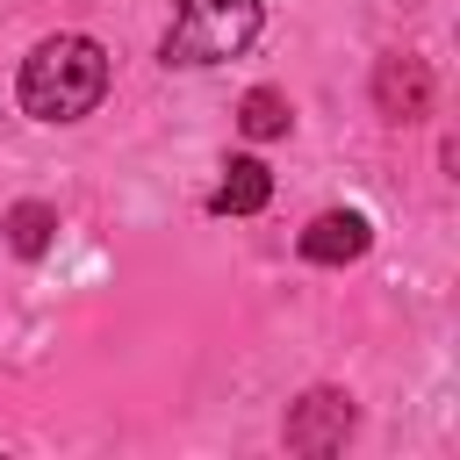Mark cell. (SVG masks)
Wrapping results in <instances>:
<instances>
[{
    "label": "cell",
    "mask_w": 460,
    "mask_h": 460,
    "mask_svg": "<svg viewBox=\"0 0 460 460\" xmlns=\"http://www.w3.org/2000/svg\"><path fill=\"white\" fill-rule=\"evenodd\" d=\"M14 93H22V115H36V122H79L108 93V50L93 36H43L22 58Z\"/></svg>",
    "instance_id": "cell-1"
},
{
    "label": "cell",
    "mask_w": 460,
    "mask_h": 460,
    "mask_svg": "<svg viewBox=\"0 0 460 460\" xmlns=\"http://www.w3.org/2000/svg\"><path fill=\"white\" fill-rule=\"evenodd\" d=\"M259 22H266L259 0H180V14L165 22L158 58H165V65H187V72H194V65H223V58L252 50Z\"/></svg>",
    "instance_id": "cell-2"
},
{
    "label": "cell",
    "mask_w": 460,
    "mask_h": 460,
    "mask_svg": "<svg viewBox=\"0 0 460 460\" xmlns=\"http://www.w3.org/2000/svg\"><path fill=\"white\" fill-rule=\"evenodd\" d=\"M352 424H359V410H352V395L345 388H309L295 410H288V453H338L345 438H352Z\"/></svg>",
    "instance_id": "cell-3"
},
{
    "label": "cell",
    "mask_w": 460,
    "mask_h": 460,
    "mask_svg": "<svg viewBox=\"0 0 460 460\" xmlns=\"http://www.w3.org/2000/svg\"><path fill=\"white\" fill-rule=\"evenodd\" d=\"M374 108L388 122H424L431 115V65L410 58V50H388L374 65Z\"/></svg>",
    "instance_id": "cell-4"
},
{
    "label": "cell",
    "mask_w": 460,
    "mask_h": 460,
    "mask_svg": "<svg viewBox=\"0 0 460 460\" xmlns=\"http://www.w3.org/2000/svg\"><path fill=\"white\" fill-rule=\"evenodd\" d=\"M367 244H374V223L359 208H323L302 230V259L309 266H352V259H367Z\"/></svg>",
    "instance_id": "cell-5"
},
{
    "label": "cell",
    "mask_w": 460,
    "mask_h": 460,
    "mask_svg": "<svg viewBox=\"0 0 460 460\" xmlns=\"http://www.w3.org/2000/svg\"><path fill=\"white\" fill-rule=\"evenodd\" d=\"M266 194H273V172H266L259 158H230L223 180H216V194H208V208H216V216H259Z\"/></svg>",
    "instance_id": "cell-6"
},
{
    "label": "cell",
    "mask_w": 460,
    "mask_h": 460,
    "mask_svg": "<svg viewBox=\"0 0 460 460\" xmlns=\"http://www.w3.org/2000/svg\"><path fill=\"white\" fill-rule=\"evenodd\" d=\"M237 129H244L252 144H273V137H288V129H295V108H288V93H280V86H252V93L237 101Z\"/></svg>",
    "instance_id": "cell-7"
},
{
    "label": "cell",
    "mask_w": 460,
    "mask_h": 460,
    "mask_svg": "<svg viewBox=\"0 0 460 460\" xmlns=\"http://www.w3.org/2000/svg\"><path fill=\"white\" fill-rule=\"evenodd\" d=\"M0 230H7V252H14V259H43L50 237H58V208H50V201H14Z\"/></svg>",
    "instance_id": "cell-8"
}]
</instances>
